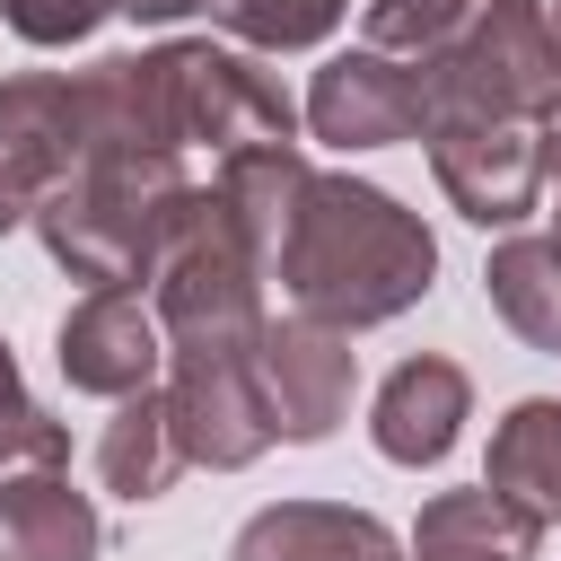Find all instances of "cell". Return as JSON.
Instances as JSON below:
<instances>
[{"mask_svg": "<svg viewBox=\"0 0 561 561\" xmlns=\"http://www.w3.org/2000/svg\"><path fill=\"white\" fill-rule=\"evenodd\" d=\"M421 88H430V114L543 131L561 114V44H552L543 0H491L447 53L421 61Z\"/></svg>", "mask_w": 561, "mask_h": 561, "instance_id": "obj_4", "label": "cell"}, {"mask_svg": "<svg viewBox=\"0 0 561 561\" xmlns=\"http://www.w3.org/2000/svg\"><path fill=\"white\" fill-rule=\"evenodd\" d=\"M79 114H88V149H140V158H184V149L228 158L298 131V105L280 96V79L228 44L114 53L79 70Z\"/></svg>", "mask_w": 561, "mask_h": 561, "instance_id": "obj_1", "label": "cell"}, {"mask_svg": "<svg viewBox=\"0 0 561 561\" xmlns=\"http://www.w3.org/2000/svg\"><path fill=\"white\" fill-rule=\"evenodd\" d=\"M61 377L79 394H149L158 359H167V333H158V307H140V289H88L70 316H61Z\"/></svg>", "mask_w": 561, "mask_h": 561, "instance_id": "obj_10", "label": "cell"}, {"mask_svg": "<svg viewBox=\"0 0 561 561\" xmlns=\"http://www.w3.org/2000/svg\"><path fill=\"white\" fill-rule=\"evenodd\" d=\"M254 377H263V403H272V438H333V421L351 412V333L333 324H307V316H263L254 333Z\"/></svg>", "mask_w": 561, "mask_h": 561, "instance_id": "obj_9", "label": "cell"}, {"mask_svg": "<svg viewBox=\"0 0 561 561\" xmlns=\"http://www.w3.org/2000/svg\"><path fill=\"white\" fill-rule=\"evenodd\" d=\"M491 491H508L517 508L535 517H561V403L552 394H526L500 430H491Z\"/></svg>", "mask_w": 561, "mask_h": 561, "instance_id": "obj_17", "label": "cell"}, {"mask_svg": "<svg viewBox=\"0 0 561 561\" xmlns=\"http://www.w3.org/2000/svg\"><path fill=\"white\" fill-rule=\"evenodd\" d=\"M465 412H473L465 368H456V359H438V351H421V359H403V368L377 386L368 438H377V456H386V465H438V456L456 447Z\"/></svg>", "mask_w": 561, "mask_h": 561, "instance_id": "obj_11", "label": "cell"}, {"mask_svg": "<svg viewBox=\"0 0 561 561\" xmlns=\"http://www.w3.org/2000/svg\"><path fill=\"white\" fill-rule=\"evenodd\" d=\"M535 552H543V517L491 482L438 491L412 526V561H535Z\"/></svg>", "mask_w": 561, "mask_h": 561, "instance_id": "obj_14", "label": "cell"}, {"mask_svg": "<svg viewBox=\"0 0 561 561\" xmlns=\"http://www.w3.org/2000/svg\"><path fill=\"white\" fill-rule=\"evenodd\" d=\"M316 167L289 149V140H263V149H228L219 158V175H210V193H219V210L237 219V237L254 245V263L272 272V254H280V228H289V210H298V184H307Z\"/></svg>", "mask_w": 561, "mask_h": 561, "instance_id": "obj_15", "label": "cell"}, {"mask_svg": "<svg viewBox=\"0 0 561 561\" xmlns=\"http://www.w3.org/2000/svg\"><path fill=\"white\" fill-rule=\"evenodd\" d=\"M491 0H368V53H394V61H430V53H447L473 18H482Z\"/></svg>", "mask_w": 561, "mask_h": 561, "instance_id": "obj_19", "label": "cell"}, {"mask_svg": "<svg viewBox=\"0 0 561 561\" xmlns=\"http://www.w3.org/2000/svg\"><path fill=\"white\" fill-rule=\"evenodd\" d=\"M184 158H140V149H88L70 184L44 193L35 228L53 263L88 289H140L158 263V237L184 202Z\"/></svg>", "mask_w": 561, "mask_h": 561, "instance_id": "obj_3", "label": "cell"}, {"mask_svg": "<svg viewBox=\"0 0 561 561\" xmlns=\"http://www.w3.org/2000/svg\"><path fill=\"white\" fill-rule=\"evenodd\" d=\"M61 456H70V430H61L44 403H26V394H18V359H9V342H0V473L61 465Z\"/></svg>", "mask_w": 561, "mask_h": 561, "instance_id": "obj_21", "label": "cell"}, {"mask_svg": "<svg viewBox=\"0 0 561 561\" xmlns=\"http://www.w3.org/2000/svg\"><path fill=\"white\" fill-rule=\"evenodd\" d=\"M228 561H403V543H394L368 508L280 500V508L245 517V535L228 543Z\"/></svg>", "mask_w": 561, "mask_h": 561, "instance_id": "obj_13", "label": "cell"}, {"mask_svg": "<svg viewBox=\"0 0 561 561\" xmlns=\"http://www.w3.org/2000/svg\"><path fill=\"white\" fill-rule=\"evenodd\" d=\"M88 158V114L70 70H26L0 88V237L44 210L53 184H70Z\"/></svg>", "mask_w": 561, "mask_h": 561, "instance_id": "obj_6", "label": "cell"}, {"mask_svg": "<svg viewBox=\"0 0 561 561\" xmlns=\"http://www.w3.org/2000/svg\"><path fill=\"white\" fill-rule=\"evenodd\" d=\"M543 175H552V193H561V114L543 123Z\"/></svg>", "mask_w": 561, "mask_h": 561, "instance_id": "obj_24", "label": "cell"}, {"mask_svg": "<svg viewBox=\"0 0 561 561\" xmlns=\"http://www.w3.org/2000/svg\"><path fill=\"white\" fill-rule=\"evenodd\" d=\"M482 289H491V307L517 342L561 351V237H508L482 263Z\"/></svg>", "mask_w": 561, "mask_h": 561, "instance_id": "obj_16", "label": "cell"}, {"mask_svg": "<svg viewBox=\"0 0 561 561\" xmlns=\"http://www.w3.org/2000/svg\"><path fill=\"white\" fill-rule=\"evenodd\" d=\"M210 18L254 53H307L351 18V0H210Z\"/></svg>", "mask_w": 561, "mask_h": 561, "instance_id": "obj_20", "label": "cell"}, {"mask_svg": "<svg viewBox=\"0 0 561 561\" xmlns=\"http://www.w3.org/2000/svg\"><path fill=\"white\" fill-rule=\"evenodd\" d=\"M114 9H131L140 26H167V18H193V9H210V0H114Z\"/></svg>", "mask_w": 561, "mask_h": 561, "instance_id": "obj_23", "label": "cell"}, {"mask_svg": "<svg viewBox=\"0 0 561 561\" xmlns=\"http://www.w3.org/2000/svg\"><path fill=\"white\" fill-rule=\"evenodd\" d=\"M175 473H184V447L167 430V394H123V412L96 438V482L123 500H158L175 491Z\"/></svg>", "mask_w": 561, "mask_h": 561, "instance_id": "obj_18", "label": "cell"}, {"mask_svg": "<svg viewBox=\"0 0 561 561\" xmlns=\"http://www.w3.org/2000/svg\"><path fill=\"white\" fill-rule=\"evenodd\" d=\"M552 44H561V9H552Z\"/></svg>", "mask_w": 561, "mask_h": 561, "instance_id": "obj_25", "label": "cell"}, {"mask_svg": "<svg viewBox=\"0 0 561 561\" xmlns=\"http://www.w3.org/2000/svg\"><path fill=\"white\" fill-rule=\"evenodd\" d=\"M430 167L447 184V202L473 228H508L535 210L543 193V131L526 123H465V114H430Z\"/></svg>", "mask_w": 561, "mask_h": 561, "instance_id": "obj_7", "label": "cell"}, {"mask_svg": "<svg viewBox=\"0 0 561 561\" xmlns=\"http://www.w3.org/2000/svg\"><path fill=\"white\" fill-rule=\"evenodd\" d=\"M167 430L184 465L237 473L272 447V403L254 377V342H175V386H167Z\"/></svg>", "mask_w": 561, "mask_h": 561, "instance_id": "obj_5", "label": "cell"}, {"mask_svg": "<svg viewBox=\"0 0 561 561\" xmlns=\"http://www.w3.org/2000/svg\"><path fill=\"white\" fill-rule=\"evenodd\" d=\"M105 526L88 508V491H70L61 465H26L0 473V561H96Z\"/></svg>", "mask_w": 561, "mask_h": 561, "instance_id": "obj_12", "label": "cell"}, {"mask_svg": "<svg viewBox=\"0 0 561 561\" xmlns=\"http://www.w3.org/2000/svg\"><path fill=\"white\" fill-rule=\"evenodd\" d=\"M272 272H280V289H289V307L307 324L359 333V324H386L412 298H430L438 245L394 193L351 184V175H307Z\"/></svg>", "mask_w": 561, "mask_h": 561, "instance_id": "obj_2", "label": "cell"}, {"mask_svg": "<svg viewBox=\"0 0 561 561\" xmlns=\"http://www.w3.org/2000/svg\"><path fill=\"white\" fill-rule=\"evenodd\" d=\"M0 18L26 35V44H88L105 18H114V0H0Z\"/></svg>", "mask_w": 561, "mask_h": 561, "instance_id": "obj_22", "label": "cell"}, {"mask_svg": "<svg viewBox=\"0 0 561 561\" xmlns=\"http://www.w3.org/2000/svg\"><path fill=\"white\" fill-rule=\"evenodd\" d=\"M307 131L333 149H386V140H421L430 131V88L412 61L394 53H333L307 88Z\"/></svg>", "mask_w": 561, "mask_h": 561, "instance_id": "obj_8", "label": "cell"}]
</instances>
